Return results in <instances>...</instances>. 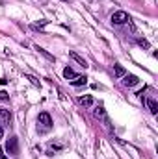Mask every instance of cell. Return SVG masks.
I'll return each instance as SVG.
<instances>
[{
  "label": "cell",
  "mask_w": 158,
  "mask_h": 159,
  "mask_svg": "<svg viewBox=\"0 0 158 159\" xmlns=\"http://www.w3.org/2000/svg\"><path fill=\"white\" fill-rule=\"evenodd\" d=\"M6 152L11 154V156H19V139H17V137L7 139V143H6Z\"/></svg>",
  "instance_id": "6da1fadb"
},
{
  "label": "cell",
  "mask_w": 158,
  "mask_h": 159,
  "mask_svg": "<svg viewBox=\"0 0 158 159\" xmlns=\"http://www.w3.org/2000/svg\"><path fill=\"white\" fill-rule=\"evenodd\" d=\"M112 22L114 24H125V22H130V17L126 11H116L112 15Z\"/></svg>",
  "instance_id": "7a4b0ae2"
},
{
  "label": "cell",
  "mask_w": 158,
  "mask_h": 159,
  "mask_svg": "<svg viewBox=\"0 0 158 159\" xmlns=\"http://www.w3.org/2000/svg\"><path fill=\"white\" fill-rule=\"evenodd\" d=\"M37 124L45 126V129H50V126H52V119H50V115H48V113H39V117H37Z\"/></svg>",
  "instance_id": "3957f363"
},
{
  "label": "cell",
  "mask_w": 158,
  "mask_h": 159,
  "mask_svg": "<svg viewBox=\"0 0 158 159\" xmlns=\"http://www.w3.org/2000/svg\"><path fill=\"white\" fill-rule=\"evenodd\" d=\"M9 122H11V113H9V109L0 107V126H9Z\"/></svg>",
  "instance_id": "277c9868"
},
{
  "label": "cell",
  "mask_w": 158,
  "mask_h": 159,
  "mask_svg": "<svg viewBox=\"0 0 158 159\" xmlns=\"http://www.w3.org/2000/svg\"><path fill=\"white\" fill-rule=\"evenodd\" d=\"M138 76H134V74H125V80H123V85H126V87H134V85H138Z\"/></svg>",
  "instance_id": "5b68a950"
},
{
  "label": "cell",
  "mask_w": 158,
  "mask_h": 159,
  "mask_svg": "<svg viewBox=\"0 0 158 159\" xmlns=\"http://www.w3.org/2000/svg\"><path fill=\"white\" fill-rule=\"evenodd\" d=\"M69 56H71V57H73V59H75V61H77V63H78L80 67H84V69H86V67H87V61H86V59H84V57H82V56H78V54H77V52H75V50H71V52H69Z\"/></svg>",
  "instance_id": "8992f818"
},
{
  "label": "cell",
  "mask_w": 158,
  "mask_h": 159,
  "mask_svg": "<svg viewBox=\"0 0 158 159\" xmlns=\"http://www.w3.org/2000/svg\"><path fill=\"white\" fill-rule=\"evenodd\" d=\"M147 106H149V111H151L153 115H156V113H158V104H156V100L149 98V100H147Z\"/></svg>",
  "instance_id": "52a82bcc"
},
{
  "label": "cell",
  "mask_w": 158,
  "mask_h": 159,
  "mask_svg": "<svg viewBox=\"0 0 158 159\" xmlns=\"http://www.w3.org/2000/svg\"><path fill=\"white\" fill-rule=\"evenodd\" d=\"M71 83H73L75 87H80V85H86V83H87V78H86V76H77Z\"/></svg>",
  "instance_id": "ba28073f"
},
{
  "label": "cell",
  "mask_w": 158,
  "mask_h": 159,
  "mask_svg": "<svg viewBox=\"0 0 158 159\" xmlns=\"http://www.w3.org/2000/svg\"><path fill=\"white\" fill-rule=\"evenodd\" d=\"M80 104H82L84 107H91V106H93V98H91V96H82V98H80Z\"/></svg>",
  "instance_id": "9c48e42d"
},
{
  "label": "cell",
  "mask_w": 158,
  "mask_h": 159,
  "mask_svg": "<svg viewBox=\"0 0 158 159\" xmlns=\"http://www.w3.org/2000/svg\"><path fill=\"white\" fill-rule=\"evenodd\" d=\"M114 74H116V78H123V76L126 74V70H125L121 65H116V67H114Z\"/></svg>",
  "instance_id": "30bf717a"
},
{
  "label": "cell",
  "mask_w": 158,
  "mask_h": 159,
  "mask_svg": "<svg viewBox=\"0 0 158 159\" xmlns=\"http://www.w3.org/2000/svg\"><path fill=\"white\" fill-rule=\"evenodd\" d=\"M63 78H65V80L77 78V74H75V70H73L71 67H67V69H63Z\"/></svg>",
  "instance_id": "8fae6325"
},
{
  "label": "cell",
  "mask_w": 158,
  "mask_h": 159,
  "mask_svg": "<svg viewBox=\"0 0 158 159\" xmlns=\"http://www.w3.org/2000/svg\"><path fill=\"white\" fill-rule=\"evenodd\" d=\"M36 50H37V52H39L41 56H45V57H47V59H50V61H54V56H52V54H48V52H47V50H45V48H41V46H36Z\"/></svg>",
  "instance_id": "7c38bea8"
},
{
  "label": "cell",
  "mask_w": 158,
  "mask_h": 159,
  "mask_svg": "<svg viewBox=\"0 0 158 159\" xmlns=\"http://www.w3.org/2000/svg\"><path fill=\"white\" fill-rule=\"evenodd\" d=\"M95 117H97V119H104V120H106V113H104V109H102V107H99V109L95 111Z\"/></svg>",
  "instance_id": "4fadbf2b"
},
{
  "label": "cell",
  "mask_w": 158,
  "mask_h": 159,
  "mask_svg": "<svg viewBox=\"0 0 158 159\" xmlns=\"http://www.w3.org/2000/svg\"><path fill=\"white\" fill-rule=\"evenodd\" d=\"M47 22H48V20H37V22H36V24H34V26H32V28H34V30H36V28H39V26H45V24H47Z\"/></svg>",
  "instance_id": "5bb4252c"
},
{
  "label": "cell",
  "mask_w": 158,
  "mask_h": 159,
  "mask_svg": "<svg viewBox=\"0 0 158 159\" xmlns=\"http://www.w3.org/2000/svg\"><path fill=\"white\" fill-rule=\"evenodd\" d=\"M9 96H7V93L6 91H0V100H7Z\"/></svg>",
  "instance_id": "9a60e30c"
},
{
  "label": "cell",
  "mask_w": 158,
  "mask_h": 159,
  "mask_svg": "<svg viewBox=\"0 0 158 159\" xmlns=\"http://www.w3.org/2000/svg\"><path fill=\"white\" fill-rule=\"evenodd\" d=\"M138 43H140L141 46H145V48H149V43H147V41H145V39H140V41H138Z\"/></svg>",
  "instance_id": "2e32d148"
},
{
  "label": "cell",
  "mask_w": 158,
  "mask_h": 159,
  "mask_svg": "<svg viewBox=\"0 0 158 159\" xmlns=\"http://www.w3.org/2000/svg\"><path fill=\"white\" fill-rule=\"evenodd\" d=\"M28 80H30V81H32L34 85H39V81H37V80L34 78V76H28Z\"/></svg>",
  "instance_id": "e0dca14e"
},
{
  "label": "cell",
  "mask_w": 158,
  "mask_h": 159,
  "mask_svg": "<svg viewBox=\"0 0 158 159\" xmlns=\"http://www.w3.org/2000/svg\"><path fill=\"white\" fill-rule=\"evenodd\" d=\"M4 137V129H2V126H0V139Z\"/></svg>",
  "instance_id": "ac0fdd59"
},
{
  "label": "cell",
  "mask_w": 158,
  "mask_h": 159,
  "mask_svg": "<svg viewBox=\"0 0 158 159\" xmlns=\"http://www.w3.org/2000/svg\"><path fill=\"white\" fill-rule=\"evenodd\" d=\"M0 157H2V148H0Z\"/></svg>",
  "instance_id": "d6986e66"
},
{
  "label": "cell",
  "mask_w": 158,
  "mask_h": 159,
  "mask_svg": "<svg viewBox=\"0 0 158 159\" xmlns=\"http://www.w3.org/2000/svg\"><path fill=\"white\" fill-rule=\"evenodd\" d=\"M0 159H6V157H4V156H2V157H0Z\"/></svg>",
  "instance_id": "ffe728a7"
},
{
  "label": "cell",
  "mask_w": 158,
  "mask_h": 159,
  "mask_svg": "<svg viewBox=\"0 0 158 159\" xmlns=\"http://www.w3.org/2000/svg\"><path fill=\"white\" fill-rule=\"evenodd\" d=\"M63 2H67V0H63Z\"/></svg>",
  "instance_id": "44dd1931"
}]
</instances>
